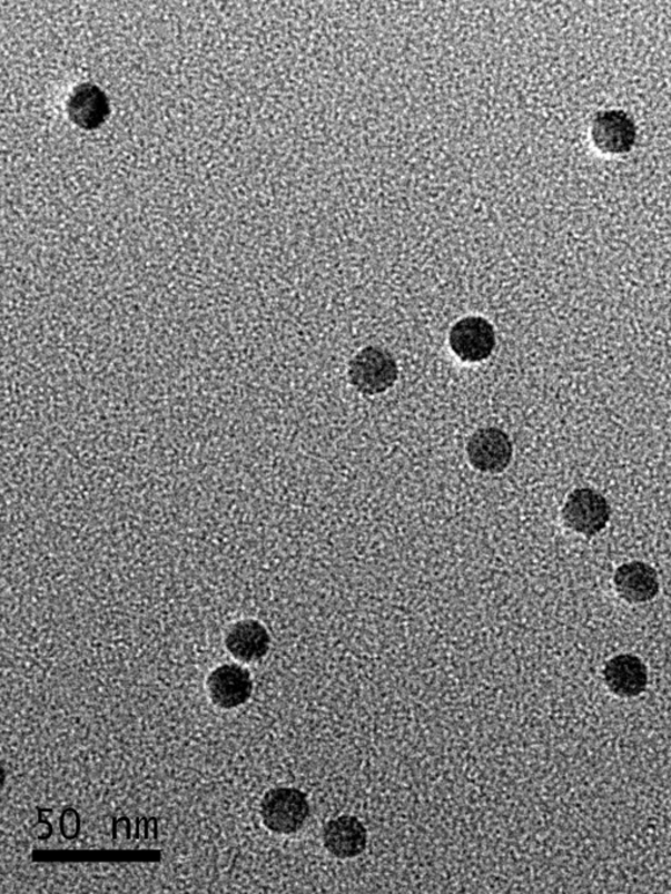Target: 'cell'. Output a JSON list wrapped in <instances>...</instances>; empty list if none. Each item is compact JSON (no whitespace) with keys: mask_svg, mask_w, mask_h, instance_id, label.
<instances>
[{"mask_svg":"<svg viewBox=\"0 0 671 894\" xmlns=\"http://www.w3.org/2000/svg\"><path fill=\"white\" fill-rule=\"evenodd\" d=\"M399 376L396 361L378 346H367L351 361L349 380L359 393L378 395L393 387Z\"/></svg>","mask_w":671,"mask_h":894,"instance_id":"cell-1","label":"cell"},{"mask_svg":"<svg viewBox=\"0 0 671 894\" xmlns=\"http://www.w3.org/2000/svg\"><path fill=\"white\" fill-rule=\"evenodd\" d=\"M264 825L278 834H293L304 827L309 816L306 794L297 788H275L262 802Z\"/></svg>","mask_w":671,"mask_h":894,"instance_id":"cell-2","label":"cell"},{"mask_svg":"<svg viewBox=\"0 0 671 894\" xmlns=\"http://www.w3.org/2000/svg\"><path fill=\"white\" fill-rule=\"evenodd\" d=\"M611 509L601 493L580 488L565 502L563 519L568 528L585 537L599 534L610 520Z\"/></svg>","mask_w":671,"mask_h":894,"instance_id":"cell-3","label":"cell"},{"mask_svg":"<svg viewBox=\"0 0 671 894\" xmlns=\"http://www.w3.org/2000/svg\"><path fill=\"white\" fill-rule=\"evenodd\" d=\"M466 450L472 468L490 474L505 471L513 458L512 441L499 428L476 431L471 435Z\"/></svg>","mask_w":671,"mask_h":894,"instance_id":"cell-4","label":"cell"},{"mask_svg":"<svg viewBox=\"0 0 671 894\" xmlns=\"http://www.w3.org/2000/svg\"><path fill=\"white\" fill-rule=\"evenodd\" d=\"M450 346L464 362H482L495 350V330L484 317H464L450 331Z\"/></svg>","mask_w":671,"mask_h":894,"instance_id":"cell-5","label":"cell"},{"mask_svg":"<svg viewBox=\"0 0 671 894\" xmlns=\"http://www.w3.org/2000/svg\"><path fill=\"white\" fill-rule=\"evenodd\" d=\"M253 678L239 665H223L208 678L209 696L214 705L231 709L245 705L253 696Z\"/></svg>","mask_w":671,"mask_h":894,"instance_id":"cell-6","label":"cell"},{"mask_svg":"<svg viewBox=\"0 0 671 894\" xmlns=\"http://www.w3.org/2000/svg\"><path fill=\"white\" fill-rule=\"evenodd\" d=\"M324 846L338 859H351L363 854L367 846V832L357 817L342 816L330 819L323 829Z\"/></svg>","mask_w":671,"mask_h":894,"instance_id":"cell-7","label":"cell"},{"mask_svg":"<svg viewBox=\"0 0 671 894\" xmlns=\"http://www.w3.org/2000/svg\"><path fill=\"white\" fill-rule=\"evenodd\" d=\"M603 676L610 691L618 697H638L648 685L645 665L639 657L632 655L613 657L604 667Z\"/></svg>","mask_w":671,"mask_h":894,"instance_id":"cell-8","label":"cell"},{"mask_svg":"<svg viewBox=\"0 0 671 894\" xmlns=\"http://www.w3.org/2000/svg\"><path fill=\"white\" fill-rule=\"evenodd\" d=\"M615 588L623 600L643 603L653 600L660 592L658 572L651 566L632 561L616 569Z\"/></svg>","mask_w":671,"mask_h":894,"instance_id":"cell-9","label":"cell"},{"mask_svg":"<svg viewBox=\"0 0 671 894\" xmlns=\"http://www.w3.org/2000/svg\"><path fill=\"white\" fill-rule=\"evenodd\" d=\"M226 647L236 660L259 661L268 654L270 637L267 628L257 620H240L227 632Z\"/></svg>","mask_w":671,"mask_h":894,"instance_id":"cell-10","label":"cell"},{"mask_svg":"<svg viewBox=\"0 0 671 894\" xmlns=\"http://www.w3.org/2000/svg\"><path fill=\"white\" fill-rule=\"evenodd\" d=\"M593 138L602 151L625 153L635 140V128L629 116L622 112H604L594 121Z\"/></svg>","mask_w":671,"mask_h":894,"instance_id":"cell-11","label":"cell"},{"mask_svg":"<svg viewBox=\"0 0 671 894\" xmlns=\"http://www.w3.org/2000/svg\"><path fill=\"white\" fill-rule=\"evenodd\" d=\"M85 109L88 110L85 125H96L100 122L102 118H105V99H102V95L99 91H96L95 88L87 90V88L83 87L82 91H78V94L73 96V99L71 100L70 110L72 118L85 112Z\"/></svg>","mask_w":671,"mask_h":894,"instance_id":"cell-12","label":"cell"}]
</instances>
